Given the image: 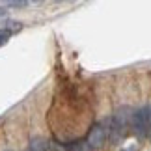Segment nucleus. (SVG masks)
Returning a JSON list of instances; mask_svg holds the SVG:
<instances>
[{
    "label": "nucleus",
    "instance_id": "nucleus-2",
    "mask_svg": "<svg viewBox=\"0 0 151 151\" xmlns=\"http://www.w3.org/2000/svg\"><path fill=\"white\" fill-rule=\"evenodd\" d=\"M106 140V129L103 125H93V129L88 134V146L91 149H101Z\"/></svg>",
    "mask_w": 151,
    "mask_h": 151
},
{
    "label": "nucleus",
    "instance_id": "nucleus-4",
    "mask_svg": "<svg viewBox=\"0 0 151 151\" xmlns=\"http://www.w3.org/2000/svg\"><path fill=\"white\" fill-rule=\"evenodd\" d=\"M9 36H11V30H9V28H0V45H4L6 41H8Z\"/></svg>",
    "mask_w": 151,
    "mask_h": 151
},
{
    "label": "nucleus",
    "instance_id": "nucleus-5",
    "mask_svg": "<svg viewBox=\"0 0 151 151\" xmlns=\"http://www.w3.org/2000/svg\"><path fill=\"white\" fill-rule=\"evenodd\" d=\"M28 2L26 0H17V2H8V6H13V8H24Z\"/></svg>",
    "mask_w": 151,
    "mask_h": 151
},
{
    "label": "nucleus",
    "instance_id": "nucleus-3",
    "mask_svg": "<svg viewBox=\"0 0 151 151\" xmlns=\"http://www.w3.org/2000/svg\"><path fill=\"white\" fill-rule=\"evenodd\" d=\"M129 110L127 108H121L116 112L114 116V131H118V136L121 134H125V131H127V125H129V121H131V116L127 114Z\"/></svg>",
    "mask_w": 151,
    "mask_h": 151
},
{
    "label": "nucleus",
    "instance_id": "nucleus-8",
    "mask_svg": "<svg viewBox=\"0 0 151 151\" xmlns=\"http://www.w3.org/2000/svg\"><path fill=\"white\" fill-rule=\"evenodd\" d=\"M9 151H11V149H9Z\"/></svg>",
    "mask_w": 151,
    "mask_h": 151
},
{
    "label": "nucleus",
    "instance_id": "nucleus-6",
    "mask_svg": "<svg viewBox=\"0 0 151 151\" xmlns=\"http://www.w3.org/2000/svg\"><path fill=\"white\" fill-rule=\"evenodd\" d=\"M45 151H63L62 147H58L56 144H47V147H45Z\"/></svg>",
    "mask_w": 151,
    "mask_h": 151
},
{
    "label": "nucleus",
    "instance_id": "nucleus-7",
    "mask_svg": "<svg viewBox=\"0 0 151 151\" xmlns=\"http://www.w3.org/2000/svg\"><path fill=\"white\" fill-rule=\"evenodd\" d=\"M149 112H151V108H149Z\"/></svg>",
    "mask_w": 151,
    "mask_h": 151
},
{
    "label": "nucleus",
    "instance_id": "nucleus-1",
    "mask_svg": "<svg viewBox=\"0 0 151 151\" xmlns=\"http://www.w3.org/2000/svg\"><path fill=\"white\" fill-rule=\"evenodd\" d=\"M131 123H132V131L138 138H146L151 131V112L149 108H140L132 114L131 118Z\"/></svg>",
    "mask_w": 151,
    "mask_h": 151
}]
</instances>
